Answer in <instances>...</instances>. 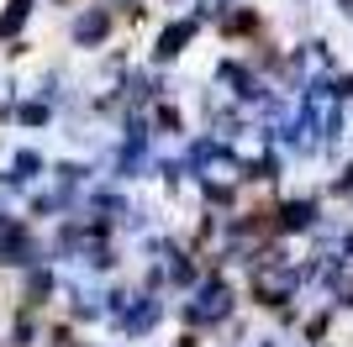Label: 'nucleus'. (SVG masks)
I'll use <instances>...</instances> for the list:
<instances>
[{
    "label": "nucleus",
    "mask_w": 353,
    "mask_h": 347,
    "mask_svg": "<svg viewBox=\"0 0 353 347\" xmlns=\"http://www.w3.org/2000/svg\"><path fill=\"white\" fill-rule=\"evenodd\" d=\"M159 127L163 132H185V116H179L174 105H159Z\"/></svg>",
    "instance_id": "obj_7"
},
{
    "label": "nucleus",
    "mask_w": 353,
    "mask_h": 347,
    "mask_svg": "<svg viewBox=\"0 0 353 347\" xmlns=\"http://www.w3.org/2000/svg\"><path fill=\"white\" fill-rule=\"evenodd\" d=\"M174 284H195V263H190V253H179V258H174Z\"/></svg>",
    "instance_id": "obj_8"
},
{
    "label": "nucleus",
    "mask_w": 353,
    "mask_h": 347,
    "mask_svg": "<svg viewBox=\"0 0 353 347\" xmlns=\"http://www.w3.org/2000/svg\"><path fill=\"white\" fill-rule=\"evenodd\" d=\"M338 11H343V16H353V0H338Z\"/></svg>",
    "instance_id": "obj_10"
},
{
    "label": "nucleus",
    "mask_w": 353,
    "mask_h": 347,
    "mask_svg": "<svg viewBox=\"0 0 353 347\" xmlns=\"http://www.w3.org/2000/svg\"><path fill=\"white\" fill-rule=\"evenodd\" d=\"M327 195H332V200H348V205H353V158H348V163H338V174H332Z\"/></svg>",
    "instance_id": "obj_5"
},
{
    "label": "nucleus",
    "mask_w": 353,
    "mask_h": 347,
    "mask_svg": "<svg viewBox=\"0 0 353 347\" xmlns=\"http://www.w3.org/2000/svg\"><path fill=\"white\" fill-rule=\"evenodd\" d=\"M174 347H201V337H195V332H185V337H179Z\"/></svg>",
    "instance_id": "obj_9"
},
{
    "label": "nucleus",
    "mask_w": 353,
    "mask_h": 347,
    "mask_svg": "<svg viewBox=\"0 0 353 347\" xmlns=\"http://www.w3.org/2000/svg\"><path fill=\"white\" fill-rule=\"evenodd\" d=\"M216 32L227 43H243V37H264V6H232V11L216 21Z\"/></svg>",
    "instance_id": "obj_2"
},
{
    "label": "nucleus",
    "mask_w": 353,
    "mask_h": 347,
    "mask_svg": "<svg viewBox=\"0 0 353 347\" xmlns=\"http://www.w3.org/2000/svg\"><path fill=\"white\" fill-rule=\"evenodd\" d=\"M322 227V195H290V200H274V237L290 242V237H306V231Z\"/></svg>",
    "instance_id": "obj_1"
},
{
    "label": "nucleus",
    "mask_w": 353,
    "mask_h": 347,
    "mask_svg": "<svg viewBox=\"0 0 353 347\" xmlns=\"http://www.w3.org/2000/svg\"><path fill=\"white\" fill-rule=\"evenodd\" d=\"M285 179V158L280 153H259V158L243 163V174H237V185H280Z\"/></svg>",
    "instance_id": "obj_3"
},
{
    "label": "nucleus",
    "mask_w": 353,
    "mask_h": 347,
    "mask_svg": "<svg viewBox=\"0 0 353 347\" xmlns=\"http://www.w3.org/2000/svg\"><path fill=\"white\" fill-rule=\"evenodd\" d=\"M195 32H201V21H174V27H163V37H159V63H174V58L195 43Z\"/></svg>",
    "instance_id": "obj_4"
},
{
    "label": "nucleus",
    "mask_w": 353,
    "mask_h": 347,
    "mask_svg": "<svg viewBox=\"0 0 353 347\" xmlns=\"http://www.w3.org/2000/svg\"><path fill=\"white\" fill-rule=\"evenodd\" d=\"M201 189H206V200L221 205V211H232V205H237V185H216V179H206Z\"/></svg>",
    "instance_id": "obj_6"
}]
</instances>
